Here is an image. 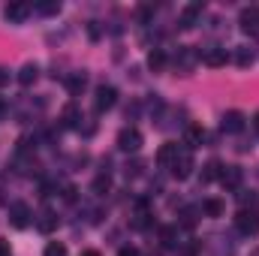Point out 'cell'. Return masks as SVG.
Here are the masks:
<instances>
[{"label": "cell", "mask_w": 259, "mask_h": 256, "mask_svg": "<svg viewBox=\"0 0 259 256\" xmlns=\"http://www.w3.org/2000/svg\"><path fill=\"white\" fill-rule=\"evenodd\" d=\"M151 15H154V6H142V9H139V18H142V21H148Z\"/></svg>", "instance_id": "484cf974"}, {"label": "cell", "mask_w": 259, "mask_h": 256, "mask_svg": "<svg viewBox=\"0 0 259 256\" xmlns=\"http://www.w3.org/2000/svg\"><path fill=\"white\" fill-rule=\"evenodd\" d=\"M36 229H39V232H52V229H58V214H55V211H42V214L36 217Z\"/></svg>", "instance_id": "5bb4252c"}, {"label": "cell", "mask_w": 259, "mask_h": 256, "mask_svg": "<svg viewBox=\"0 0 259 256\" xmlns=\"http://www.w3.org/2000/svg\"><path fill=\"white\" fill-rule=\"evenodd\" d=\"M27 15H30V3H21V0H15V3H6V9H3V18H6V21H12V24L24 21Z\"/></svg>", "instance_id": "8992f818"}, {"label": "cell", "mask_w": 259, "mask_h": 256, "mask_svg": "<svg viewBox=\"0 0 259 256\" xmlns=\"http://www.w3.org/2000/svg\"><path fill=\"white\" fill-rule=\"evenodd\" d=\"M220 175H223L220 160H208V163L202 166V181H205V184H208V181H220Z\"/></svg>", "instance_id": "4fadbf2b"}, {"label": "cell", "mask_w": 259, "mask_h": 256, "mask_svg": "<svg viewBox=\"0 0 259 256\" xmlns=\"http://www.w3.org/2000/svg\"><path fill=\"white\" fill-rule=\"evenodd\" d=\"M202 211H205L208 217H220V214H223V202H220V199H205V202H202Z\"/></svg>", "instance_id": "d6986e66"}, {"label": "cell", "mask_w": 259, "mask_h": 256, "mask_svg": "<svg viewBox=\"0 0 259 256\" xmlns=\"http://www.w3.org/2000/svg\"><path fill=\"white\" fill-rule=\"evenodd\" d=\"M42 256H66V244H61V241H49Z\"/></svg>", "instance_id": "ffe728a7"}, {"label": "cell", "mask_w": 259, "mask_h": 256, "mask_svg": "<svg viewBox=\"0 0 259 256\" xmlns=\"http://www.w3.org/2000/svg\"><path fill=\"white\" fill-rule=\"evenodd\" d=\"M241 178H244L241 166H226L223 175H220V184H223L226 190H238V187H241Z\"/></svg>", "instance_id": "52a82bcc"}, {"label": "cell", "mask_w": 259, "mask_h": 256, "mask_svg": "<svg viewBox=\"0 0 259 256\" xmlns=\"http://www.w3.org/2000/svg\"><path fill=\"white\" fill-rule=\"evenodd\" d=\"M115 100H118V91H115L112 84H100V88H97V100H94V112H97V115L109 112V109L115 106Z\"/></svg>", "instance_id": "7a4b0ae2"}, {"label": "cell", "mask_w": 259, "mask_h": 256, "mask_svg": "<svg viewBox=\"0 0 259 256\" xmlns=\"http://www.w3.org/2000/svg\"><path fill=\"white\" fill-rule=\"evenodd\" d=\"M36 78H39V66L36 64H24L18 69V84H21V88H30Z\"/></svg>", "instance_id": "8fae6325"}, {"label": "cell", "mask_w": 259, "mask_h": 256, "mask_svg": "<svg viewBox=\"0 0 259 256\" xmlns=\"http://www.w3.org/2000/svg\"><path fill=\"white\" fill-rule=\"evenodd\" d=\"M235 226L244 235H259V208H241L235 214Z\"/></svg>", "instance_id": "6da1fadb"}, {"label": "cell", "mask_w": 259, "mask_h": 256, "mask_svg": "<svg viewBox=\"0 0 259 256\" xmlns=\"http://www.w3.org/2000/svg\"><path fill=\"white\" fill-rule=\"evenodd\" d=\"M148 66H151L154 72H160V69L166 66V52H163V49H154V52L148 55Z\"/></svg>", "instance_id": "e0dca14e"}, {"label": "cell", "mask_w": 259, "mask_h": 256, "mask_svg": "<svg viewBox=\"0 0 259 256\" xmlns=\"http://www.w3.org/2000/svg\"><path fill=\"white\" fill-rule=\"evenodd\" d=\"M30 217H33V214H30V208H27L24 202H12V205H9V223H12L15 229H24V226L30 223Z\"/></svg>", "instance_id": "5b68a950"}, {"label": "cell", "mask_w": 259, "mask_h": 256, "mask_svg": "<svg viewBox=\"0 0 259 256\" xmlns=\"http://www.w3.org/2000/svg\"><path fill=\"white\" fill-rule=\"evenodd\" d=\"M39 12H42V15H58V12H61V3H58V0H52V3H39Z\"/></svg>", "instance_id": "d4e9b609"}, {"label": "cell", "mask_w": 259, "mask_h": 256, "mask_svg": "<svg viewBox=\"0 0 259 256\" xmlns=\"http://www.w3.org/2000/svg\"><path fill=\"white\" fill-rule=\"evenodd\" d=\"M112 187V178L109 175H97V181H94V193H109Z\"/></svg>", "instance_id": "603a6c76"}, {"label": "cell", "mask_w": 259, "mask_h": 256, "mask_svg": "<svg viewBox=\"0 0 259 256\" xmlns=\"http://www.w3.org/2000/svg\"><path fill=\"white\" fill-rule=\"evenodd\" d=\"M84 84H88V75H84V72H75V75H69V78H66V88H69L72 94L84 91Z\"/></svg>", "instance_id": "ac0fdd59"}, {"label": "cell", "mask_w": 259, "mask_h": 256, "mask_svg": "<svg viewBox=\"0 0 259 256\" xmlns=\"http://www.w3.org/2000/svg\"><path fill=\"white\" fill-rule=\"evenodd\" d=\"M226 61H229V55H226V49H205V55H202V64L208 66H226Z\"/></svg>", "instance_id": "9c48e42d"}, {"label": "cell", "mask_w": 259, "mask_h": 256, "mask_svg": "<svg viewBox=\"0 0 259 256\" xmlns=\"http://www.w3.org/2000/svg\"><path fill=\"white\" fill-rule=\"evenodd\" d=\"M202 139H205V130L199 127V124H190V127L184 130V142H187V148L202 145Z\"/></svg>", "instance_id": "9a60e30c"}, {"label": "cell", "mask_w": 259, "mask_h": 256, "mask_svg": "<svg viewBox=\"0 0 259 256\" xmlns=\"http://www.w3.org/2000/svg\"><path fill=\"white\" fill-rule=\"evenodd\" d=\"M178 154H181V148H178L175 142H166V145L157 151V163H160V166H172V163L178 160Z\"/></svg>", "instance_id": "ba28073f"}, {"label": "cell", "mask_w": 259, "mask_h": 256, "mask_svg": "<svg viewBox=\"0 0 259 256\" xmlns=\"http://www.w3.org/2000/svg\"><path fill=\"white\" fill-rule=\"evenodd\" d=\"M220 127L226 130V133H241V130H244V115H241V112H226Z\"/></svg>", "instance_id": "30bf717a"}, {"label": "cell", "mask_w": 259, "mask_h": 256, "mask_svg": "<svg viewBox=\"0 0 259 256\" xmlns=\"http://www.w3.org/2000/svg\"><path fill=\"white\" fill-rule=\"evenodd\" d=\"M0 256H12V253H9V244H6L3 238H0Z\"/></svg>", "instance_id": "f1b7e54d"}, {"label": "cell", "mask_w": 259, "mask_h": 256, "mask_svg": "<svg viewBox=\"0 0 259 256\" xmlns=\"http://www.w3.org/2000/svg\"><path fill=\"white\" fill-rule=\"evenodd\" d=\"M6 84H9V69L0 66V88H6Z\"/></svg>", "instance_id": "4316f807"}, {"label": "cell", "mask_w": 259, "mask_h": 256, "mask_svg": "<svg viewBox=\"0 0 259 256\" xmlns=\"http://www.w3.org/2000/svg\"><path fill=\"white\" fill-rule=\"evenodd\" d=\"M118 256H139V250H136V247H124Z\"/></svg>", "instance_id": "83f0119b"}, {"label": "cell", "mask_w": 259, "mask_h": 256, "mask_svg": "<svg viewBox=\"0 0 259 256\" xmlns=\"http://www.w3.org/2000/svg\"><path fill=\"white\" fill-rule=\"evenodd\" d=\"M253 130H256V133H259V112H256V115H253Z\"/></svg>", "instance_id": "f546056e"}, {"label": "cell", "mask_w": 259, "mask_h": 256, "mask_svg": "<svg viewBox=\"0 0 259 256\" xmlns=\"http://www.w3.org/2000/svg\"><path fill=\"white\" fill-rule=\"evenodd\" d=\"M235 64L238 66H250L253 64V55H250L247 49H238V52H235Z\"/></svg>", "instance_id": "cb8c5ba5"}, {"label": "cell", "mask_w": 259, "mask_h": 256, "mask_svg": "<svg viewBox=\"0 0 259 256\" xmlns=\"http://www.w3.org/2000/svg\"><path fill=\"white\" fill-rule=\"evenodd\" d=\"M160 238H163V244H166V247H175V244H178V241H175V238H178L175 226H166V229L160 232Z\"/></svg>", "instance_id": "44dd1931"}, {"label": "cell", "mask_w": 259, "mask_h": 256, "mask_svg": "<svg viewBox=\"0 0 259 256\" xmlns=\"http://www.w3.org/2000/svg\"><path fill=\"white\" fill-rule=\"evenodd\" d=\"M199 15H202V3H190V6L181 12V27H193Z\"/></svg>", "instance_id": "2e32d148"}, {"label": "cell", "mask_w": 259, "mask_h": 256, "mask_svg": "<svg viewBox=\"0 0 259 256\" xmlns=\"http://www.w3.org/2000/svg\"><path fill=\"white\" fill-rule=\"evenodd\" d=\"M118 148L121 151H127V154H136L139 148H142V133L136 127H124L118 133Z\"/></svg>", "instance_id": "3957f363"}, {"label": "cell", "mask_w": 259, "mask_h": 256, "mask_svg": "<svg viewBox=\"0 0 259 256\" xmlns=\"http://www.w3.org/2000/svg\"><path fill=\"white\" fill-rule=\"evenodd\" d=\"M241 27L250 30V33H256L259 30V6H250V9L241 12Z\"/></svg>", "instance_id": "7c38bea8"}, {"label": "cell", "mask_w": 259, "mask_h": 256, "mask_svg": "<svg viewBox=\"0 0 259 256\" xmlns=\"http://www.w3.org/2000/svg\"><path fill=\"white\" fill-rule=\"evenodd\" d=\"M169 169H172V175H175L178 181H184V178H190V175H193V169H196V163H193V154H190V151H181V154H178V160H175V163H172Z\"/></svg>", "instance_id": "277c9868"}, {"label": "cell", "mask_w": 259, "mask_h": 256, "mask_svg": "<svg viewBox=\"0 0 259 256\" xmlns=\"http://www.w3.org/2000/svg\"><path fill=\"white\" fill-rule=\"evenodd\" d=\"M64 124L66 127H75V124H78V109H75V106H66L64 109Z\"/></svg>", "instance_id": "7402d4cb"}, {"label": "cell", "mask_w": 259, "mask_h": 256, "mask_svg": "<svg viewBox=\"0 0 259 256\" xmlns=\"http://www.w3.org/2000/svg\"><path fill=\"white\" fill-rule=\"evenodd\" d=\"M0 202H3V199H0Z\"/></svg>", "instance_id": "1f68e13d"}, {"label": "cell", "mask_w": 259, "mask_h": 256, "mask_svg": "<svg viewBox=\"0 0 259 256\" xmlns=\"http://www.w3.org/2000/svg\"><path fill=\"white\" fill-rule=\"evenodd\" d=\"M81 256H100V253H97V250H84Z\"/></svg>", "instance_id": "4dcf8cb0"}]
</instances>
